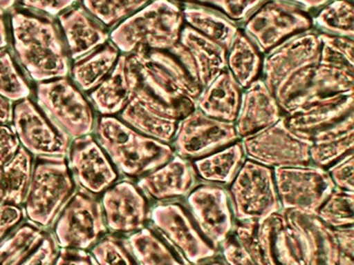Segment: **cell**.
I'll return each mask as SVG.
<instances>
[{
	"label": "cell",
	"instance_id": "obj_44",
	"mask_svg": "<svg viewBox=\"0 0 354 265\" xmlns=\"http://www.w3.org/2000/svg\"><path fill=\"white\" fill-rule=\"evenodd\" d=\"M208 3L221 8L230 19L241 21L248 18L264 0H187Z\"/></svg>",
	"mask_w": 354,
	"mask_h": 265
},
{
	"label": "cell",
	"instance_id": "obj_27",
	"mask_svg": "<svg viewBox=\"0 0 354 265\" xmlns=\"http://www.w3.org/2000/svg\"><path fill=\"white\" fill-rule=\"evenodd\" d=\"M310 142V164L326 170L353 151V114L331 128L315 135Z\"/></svg>",
	"mask_w": 354,
	"mask_h": 265
},
{
	"label": "cell",
	"instance_id": "obj_52",
	"mask_svg": "<svg viewBox=\"0 0 354 265\" xmlns=\"http://www.w3.org/2000/svg\"><path fill=\"white\" fill-rule=\"evenodd\" d=\"M76 0H24V6L50 14H59L71 6Z\"/></svg>",
	"mask_w": 354,
	"mask_h": 265
},
{
	"label": "cell",
	"instance_id": "obj_50",
	"mask_svg": "<svg viewBox=\"0 0 354 265\" xmlns=\"http://www.w3.org/2000/svg\"><path fill=\"white\" fill-rule=\"evenodd\" d=\"M19 147L20 142L13 126L0 124V167L15 155Z\"/></svg>",
	"mask_w": 354,
	"mask_h": 265
},
{
	"label": "cell",
	"instance_id": "obj_31",
	"mask_svg": "<svg viewBox=\"0 0 354 265\" xmlns=\"http://www.w3.org/2000/svg\"><path fill=\"white\" fill-rule=\"evenodd\" d=\"M241 143L235 142L211 155L196 159L194 165L196 176L208 184H231L244 159Z\"/></svg>",
	"mask_w": 354,
	"mask_h": 265
},
{
	"label": "cell",
	"instance_id": "obj_54",
	"mask_svg": "<svg viewBox=\"0 0 354 265\" xmlns=\"http://www.w3.org/2000/svg\"><path fill=\"white\" fill-rule=\"evenodd\" d=\"M292 1L296 2V4L301 8H316L325 6L333 0H292Z\"/></svg>",
	"mask_w": 354,
	"mask_h": 265
},
{
	"label": "cell",
	"instance_id": "obj_49",
	"mask_svg": "<svg viewBox=\"0 0 354 265\" xmlns=\"http://www.w3.org/2000/svg\"><path fill=\"white\" fill-rule=\"evenodd\" d=\"M221 248L227 265H257L234 236L225 240Z\"/></svg>",
	"mask_w": 354,
	"mask_h": 265
},
{
	"label": "cell",
	"instance_id": "obj_45",
	"mask_svg": "<svg viewBox=\"0 0 354 265\" xmlns=\"http://www.w3.org/2000/svg\"><path fill=\"white\" fill-rule=\"evenodd\" d=\"M353 151L342 157L337 163L327 168L326 171L335 188L343 190H354V159Z\"/></svg>",
	"mask_w": 354,
	"mask_h": 265
},
{
	"label": "cell",
	"instance_id": "obj_43",
	"mask_svg": "<svg viewBox=\"0 0 354 265\" xmlns=\"http://www.w3.org/2000/svg\"><path fill=\"white\" fill-rule=\"evenodd\" d=\"M30 89L24 80L7 51H0V97L8 101L28 99Z\"/></svg>",
	"mask_w": 354,
	"mask_h": 265
},
{
	"label": "cell",
	"instance_id": "obj_29",
	"mask_svg": "<svg viewBox=\"0 0 354 265\" xmlns=\"http://www.w3.org/2000/svg\"><path fill=\"white\" fill-rule=\"evenodd\" d=\"M34 159L24 147L0 167V204L22 206L32 180Z\"/></svg>",
	"mask_w": 354,
	"mask_h": 265
},
{
	"label": "cell",
	"instance_id": "obj_5",
	"mask_svg": "<svg viewBox=\"0 0 354 265\" xmlns=\"http://www.w3.org/2000/svg\"><path fill=\"white\" fill-rule=\"evenodd\" d=\"M77 190L67 157H39L22 208L28 222L48 231Z\"/></svg>",
	"mask_w": 354,
	"mask_h": 265
},
{
	"label": "cell",
	"instance_id": "obj_51",
	"mask_svg": "<svg viewBox=\"0 0 354 265\" xmlns=\"http://www.w3.org/2000/svg\"><path fill=\"white\" fill-rule=\"evenodd\" d=\"M55 265H93V262L88 251L61 248Z\"/></svg>",
	"mask_w": 354,
	"mask_h": 265
},
{
	"label": "cell",
	"instance_id": "obj_1",
	"mask_svg": "<svg viewBox=\"0 0 354 265\" xmlns=\"http://www.w3.org/2000/svg\"><path fill=\"white\" fill-rule=\"evenodd\" d=\"M132 97L159 114L180 120L196 108L202 88L185 48H138L127 56Z\"/></svg>",
	"mask_w": 354,
	"mask_h": 265
},
{
	"label": "cell",
	"instance_id": "obj_3",
	"mask_svg": "<svg viewBox=\"0 0 354 265\" xmlns=\"http://www.w3.org/2000/svg\"><path fill=\"white\" fill-rule=\"evenodd\" d=\"M12 25L16 51L32 79L43 82L67 76V55L53 23L16 12Z\"/></svg>",
	"mask_w": 354,
	"mask_h": 265
},
{
	"label": "cell",
	"instance_id": "obj_53",
	"mask_svg": "<svg viewBox=\"0 0 354 265\" xmlns=\"http://www.w3.org/2000/svg\"><path fill=\"white\" fill-rule=\"evenodd\" d=\"M13 119V109L8 99L0 97V124H9Z\"/></svg>",
	"mask_w": 354,
	"mask_h": 265
},
{
	"label": "cell",
	"instance_id": "obj_30",
	"mask_svg": "<svg viewBox=\"0 0 354 265\" xmlns=\"http://www.w3.org/2000/svg\"><path fill=\"white\" fill-rule=\"evenodd\" d=\"M59 20L73 59H80L103 45L109 39V35L95 25L82 8H75L62 14Z\"/></svg>",
	"mask_w": 354,
	"mask_h": 265
},
{
	"label": "cell",
	"instance_id": "obj_26",
	"mask_svg": "<svg viewBox=\"0 0 354 265\" xmlns=\"http://www.w3.org/2000/svg\"><path fill=\"white\" fill-rule=\"evenodd\" d=\"M240 88L229 70H225L203 89L196 99V109L210 117L235 122L241 103Z\"/></svg>",
	"mask_w": 354,
	"mask_h": 265
},
{
	"label": "cell",
	"instance_id": "obj_12",
	"mask_svg": "<svg viewBox=\"0 0 354 265\" xmlns=\"http://www.w3.org/2000/svg\"><path fill=\"white\" fill-rule=\"evenodd\" d=\"M155 229L178 251L185 265H201L217 255L179 203L165 202L149 210Z\"/></svg>",
	"mask_w": 354,
	"mask_h": 265
},
{
	"label": "cell",
	"instance_id": "obj_57",
	"mask_svg": "<svg viewBox=\"0 0 354 265\" xmlns=\"http://www.w3.org/2000/svg\"><path fill=\"white\" fill-rule=\"evenodd\" d=\"M207 265H225L223 263L219 262V261H213V262L208 263Z\"/></svg>",
	"mask_w": 354,
	"mask_h": 265
},
{
	"label": "cell",
	"instance_id": "obj_6",
	"mask_svg": "<svg viewBox=\"0 0 354 265\" xmlns=\"http://www.w3.org/2000/svg\"><path fill=\"white\" fill-rule=\"evenodd\" d=\"M233 236L257 265H304L297 236L283 209L259 221L240 222Z\"/></svg>",
	"mask_w": 354,
	"mask_h": 265
},
{
	"label": "cell",
	"instance_id": "obj_41",
	"mask_svg": "<svg viewBox=\"0 0 354 265\" xmlns=\"http://www.w3.org/2000/svg\"><path fill=\"white\" fill-rule=\"evenodd\" d=\"M86 10L107 26L138 12L150 0H82Z\"/></svg>",
	"mask_w": 354,
	"mask_h": 265
},
{
	"label": "cell",
	"instance_id": "obj_15",
	"mask_svg": "<svg viewBox=\"0 0 354 265\" xmlns=\"http://www.w3.org/2000/svg\"><path fill=\"white\" fill-rule=\"evenodd\" d=\"M38 99L47 116L71 138L88 136L94 130V114L90 104L66 79L40 83Z\"/></svg>",
	"mask_w": 354,
	"mask_h": 265
},
{
	"label": "cell",
	"instance_id": "obj_10",
	"mask_svg": "<svg viewBox=\"0 0 354 265\" xmlns=\"http://www.w3.org/2000/svg\"><path fill=\"white\" fill-rule=\"evenodd\" d=\"M310 143L294 132L283 116L272 126L242 138L241 145L248 159L275 169L310 165Z\"/></svg>",
	"mask_w": 354,
	"mask_h": 265
},
{
	"label": "cell",
	"instance_id": "obj_38",
	"mask_svg": "<svg viewBox=\"0 0 354 265\" xmlns=\"http://www.w3.org/2000/svg\"><path fill=\"white\" fill-rule=\"evenodd\" d=\"M322 33L353 39L354 10L350 0H333L313 19Z\"/></svg>",
	"mask_w": 354,
	"mask_h": 265
},
{
	"label": "cell",
	"instance_id": "obj_39",
	"mask_svg": "<svg viewBox=\"0 0 354 265\" xmlns=\"http://www.w3.org/2000/svg\"><path fill=\"white\" fill-rule=\"evenodd\" d=\"M353 192L335 188L321 205L316 215L333 229L353 227Z\"/></svg>",
	"mask_w": 354,
	"mask_h": 265
},
{
	"label": "cell",
	"instance_id": "obj_28",
	"mask_svg": "<svg viewBox=\"0 0 354 265\" xmlns=\"http://www.w3.org/2000/svg\"><path fill=\"white\" fill-rule=\"evenodd\" d=\"M131 72L127 56H121L109 76L91 95L96 109L104 116H113L122 112L132 97Z\"/></svg>",
	"mask_w": 354,
	"mask_h": 265
},
{
	"label": "cell",
	"instance_id": "obj_47",
	"mask_svg": "<svg viewBox=\"0 0 354 265\" xmlns=\"http://www.w3.org/2000/svg\"><path fill=\"white\" fill-rule=\"evenodd\" d=\"M337 239V265H354L353 227L333 229Z\"/></svg>",
	"mask_w": 354,
	"mask_h": 265
},
{
	"label": "cell",
	"instance_id": "obj_19",
	"mask_svg": "<svg viewBox=\"0 0 354 265\" xmlns=\"http://www.w3.org/2000/svg\"><path fill=\"white\" fill-rule=\"evenodd\" d=\"M67 157L70 173L80 190L98 196L119 178L106 153L91 135L76 138L70 144Z\"/></svg>",
	"mask_w": 354,
	"mask_h": 265
},
{
	"label": "cell",
	"instance_id": "obj_34",
	"mask_svg": "<svg viewBox=\"0 0 354 265\" xmlns=\"http://www.w3.org/2000/svg\"><path fill=\"white\" fill-rule=\"evenodd\" d=\"M124 240L138 265H185L150 228H142Z\"/></svg>",
	"mask_w": 354,
	"mask_h": 265
},
{
	"label": "cell",
	"instance_id": "obj_2",
	"mask_svg": "<svg viewBox=\"0 0 354 265\" xmlns=\"http://www.w3.org/2000/svg\"><path fill=\"white\" fill-rule=\"evenodd\" d=\"M97 137L118 172L128 177H140L175 155L171 145L140 134L113 116L99 118Z\"/></svg>",
	"mask_w": 354,
	"mask_h": 265
},
{
	"label": "cell",
	"instance_id": "obj_20",
	"mask_svg": "<svg viewBox=\"0 0 354 265\" xmlns=\"http://www.w3.org/2000/svg\"><path fill=\"white\" fill-rule=\"evenodd\" d=\"M100 201L107 229L111 233L130 235L146 227L149 219L146 196L130 180L113 184L103 193Z\"/></svg>",
	"mask_w": 354,
	"mask_h": 265
},
{
	"label": "cell",
	"instance_id": "obj_16",
	"mask_svg": "<svg viewBox=\"0 0 354 265\" xmlns=\"http://www.w3.org/2000/svg\"><path fill=\"white\" fill-rule=\"evenodd\" d=\"M14 130L20 146L32 155L67 157L70 136L30 99L20 101L13 110Z\"/></svg>",
	"mask_w": 354,
	"mask_h": 265
},
{
	"label": "cell",
	"instance_id": "obj_33",
	"mask_svg": "<svg viewBox=\"0 0 354 265\" xmlns=\"http://www.w3.org/2000/svg\"><path fill=\"white\" fill-rule=\"evenodd\" d=\"M262 66L260 50L245 32L238 30L227 50V68L241 88L257 80Z\"/></svg>",
	"mask_w": 354,
	"mask_h": 265
},
{
	"label": "cell",
	"instance_id": "obj_14",
	"mask_svg": "<svg viewBox=\"0 0 354 265\" xmlns=\"http://www.w3.org/2000/svg\"><path fill=\"white\" fill-rule=\"evenodd\" d=\"M238 139L234 122L210 117L196 108L178 121L173 148L179 157L198 159L237 142Z\"/></svg>",
	"mask_w": 354,
	"mask_h": 265
},
{
	"label": "cell",
	"instance_id": "obj_25",
	"mask_svg": "<svg viewBox=\"0 0 354 265\" xmlns=\"http://www.w3.org/2000/svg\"><path fill=\"white\" fill-rule=\"evenodd\" d=\"M179 43L189 56L202 90L227 70V50L189 26L182 28Z\"/></svg>",
	"mask_w": 354,
	"mask_h": 265
},
{
	"label": "cell",
	"instance_id": "obj_35",
	"mask_svg": "<svg viewBox=\"0 0 354 265\" xmlns=\"http://www.w3.org/2000/svg\"><path fill=\"white\" fill-rule=\"evenodd\" d=\"M182 14L187 26L225 50L229 49L237 35L238 28L234 23L207 8L187 6L182 10Z\"/></svg>",
	"mask_w": 354,
	"mask_h": 265
},
{
	"label": "cell",
	"instance_id": "obj_17",
	"mask_svg": "<svg viewBox=\"0 0 354 265\" xmlns=\"http://www.w3.org/2000/svg\"><path fill=\"white\" fill-rule=\"evenodd\" d=\"M319 33L294 35L269 52L263 62L265 84L273 95L300 72L313 68L320 59Z\"/></svg>",
	"mask_w": 354,
	"mask_h": 265
},
{
	"label": "cell",
	"instance_id": "obj_42",
	"mask_svg": "<svg viewBox=\"0 0 354 265\" xmlns=\"http://www.w3.org/2000/svg\"><path fill=\"white\" fill-rule=\"evenodd\" d=\"M93 265H138L125 240L115 234L103 236L90 251Z\"/></svg>",
	"mask_w": 354,
	"mask_h": 265
},
{
	"label": "cell",
	"instance_id": "obj_11",
	"mask_svg": "<svg viewBox=\"0 0 354 265\" xmlns=\"http://www.w3.org/2000/svg\"><path fill=\"white\" fill-rule=\"evenodd\" d=\"M313 26V19L301 6L288 0H270L248 19L245 32L261 52H270Z\"/></svg>",
	"mask_w": 354,
	"mask_h": 265
},
{
	"label": "cell",
	"instance_id": "obj_7",
	"mask_svg": "<svg viewBox=\"0 0 354 265\" xmlns=\"http://www.w3.org/2000/svg\"><path fill=\"white\" fill-rule=\"evenodd\" d=\"M227 193L239 223L259 221L281 210L272 168L250 159L243 161Z\"/></svg>",
	"mask_w": 354,
	"mask_h": 265
},
{
	"label": "cell",
	"instance_id": "obj_37",
	"mask_svg": "<svg viewBox=\"0 0 354 265\" xmlns=\"http://www.w3.org/2000/svg\"><path fill=\"white\" fill-rule=\"evenodd\" d=\"M119 50L113 45L105 46L90 57L84 58L73 68L74 80L84 90L98 86L113 70L119 59Z\"/></svg>",
	"mask_w": 354,
	"mask_h": 265
},
{
	"label": "cell",
	"instance_id": "obj_24",
	"mask_svg": "<svg viewBox=\"0 0 354 265\" xmlns=\"http://www.w3.org/2000/svg\"><path fill=\"white\" fill-rule=\"evenodd\" d=\"M274 95L263 80H254L242 93L235 128L239 138L256 134L283 117Z\"/></svg>",
	"mask_w": 354,
	"mask_h": 265
},
{
	"label": "cell",
	"instance_id": "obj_40",
	"mask_svg": "<svg viewBox=\"0 0 354 265\" xmlns=\"http://www.w3.org/2000/svg\"><path fill=\"white\" fill-rule=\"evenodd\" d=\"M320 59L319 63L354 72L353 39L319 33Z\"/></svg>",
	"mask_w": 354,
	"mask_h": 265
},
{
	"label": "cell",
	"instance_id": "obj_4",
	"mask_svg": "<svg viewBox=\"0 0 354 265\" xmlns=\"http://www.w3.org/2000/svg\"><path fill=\"white\" fill-rule=\"evenodd\" d=\"M183 23L182 8L173 0H152L122 22L111 41L124 53L138 48L169 50L179 43Z\"/></svg>",
	"mask_w": 354,
	"mask_h": 265
},
{
	"label": "cell",
	"instance_id": "obj_18",
	"mask_svg": "<svg viewBox=\"0 0 354 265\" xmlns=\"http://www.w3.org/2000/svg\"><path fill=\"white\" fill-rule=\"evenodd\" d=\"M186 201L196 227L207 242L218 250L233 235L235 227L229 193L219 184H201L194 186Z\"/></svg>",
	"mask_w": 354,
	"mask_h": 265
},
{
	"label": "cell",
	"instance_id": "obj_36",
	"mask_svg": "<svg viewBox=\"0 0 354 265\" xmlns=\"http://www.w3.org/2000/svg\"><path fill=\"white\" fill-rule=\"evenodd\" d=\"M48 231L22 222L0 240V265H19L44 239Z\"/></svg>",
	"mask_w": 354,
	"mask_h": 265
},
{
	"label": "cell",
	"instance_id": "obj_22",
	"mask_svg": "<svg viewBox=\"0 0 354 265\" xmlns=\"http://www.w3.org/2000/svg\"><path fill=\"white\" fill-rule=\"evenodd\" d=\"M196 171L189 159L176 155L167 163L140 176L138 188L142 194L157 201L187 196L196 181Z\"/></svg>",
	"mask_w": 354,
	"mask_h": 265
},
{
	"label": "cell",
	"instance_id": "obj_9",
	"mask_svg": "<svg viewBox=\"0 0 354 265\" xmlns=\"http://www.w3.org/2000/svg\"><path fill=\"white\" fill-rule=\"evenodd\" d=\"M354 72L318 63L290 80L277 95L283 116L339 93L353 91Z\"/></svg>",
	"mask_w": 354,
	"mask_h": 265
},
{
	"label": "cell",
	"instance_id": "obj_21",
	"mask_svg": "<svg viewBox=\"0 0 354 265\" xmlns=\"http://www.w3.org/2000/svg\"><path fill=\"white\" fill-rule=\"evenodd\" d=\"M285 211L297 236L304 265H337V239L333 228L316 215Z\"/></svg>",
	"mask_w": 354,
	"mask_h": 265
},
{
	"label": "cell",
	"instance_id": "obj_32",
	"mask_svg": "<svg viewBox=\"0 0 354 265\" xmlns=\"http://www.w3.org/2000/svg\"><path fill=\"white\" fill-rule=\"evenodd\" d=\"M121 120L140 134L167 144L173 141L179 121L159 114L134 97L122 110Z\"/></svg>",
	"mask_w": 354,
	"mask_h": 265
},
{
	"label": "cell",
	"instance_id": "obj_46",
	"mask_svg": "<svg viewBox=\"0 0 354 265\" xmlns=\"http://www.w3.org/2000/svg\"><path fill=\"white\" fill-rule=\"evenodd\" d=\"M59 246L51 232H48L38 248L26 257L19 265H55Z\"/></svg>",
	"mask_w": 354,
	"mask_h": 265
},
{
	"label": "cell",
	"instance_id": "obj_48",
	"mask_svg": "<svg viewBox=\"0 0 354 265\" xmlns=\"http://www.w3.org/2000/svg\"><path fill=\"white\" fill-rule=\"evenodd\" d=\"M24 215L22 206L13 204H0V240L5 238L14 228L24 222Z\"/></svg>",
	"mask_w": 354,
	"mask_h": 265
},
{
	"label": "cell",
	"instance_id": "obj_13",
	"mask_svg": "<svg viewBox=\"0 0 354 265\" xmlns=\"http://www.w3.org/2000/svg\"><path fill=\"white\" fill-rule=\"evenodd\" d=\"M273 174L283 210L317 215L335 190L326 170L316 166L275 168Z\"/></svg>",
	"mask_w": 354,
	"mask_h": 265
},
{
	"label": "cell",
	"instance_id": "obj_56",
	"mask_svg": "<svg viewBox=\"0 0 354 265\" xmlns=\"http://www.w3.org/2000/svg\"><path fill=\"white\" fill-rule=\"evenodd\" d=\"M16 0H0V10H7L14 6Z\"/></svg>",
	"mask_w": 354,
	"mask_h": 265
},
{
	"label": "cell",
	"instance_id": "obj_55",
	"mask_svg": "<svg viewBox=\"0 0 354 265\" xmlns=\"http://www.w3.org/2000/svg\"><path fill=\"white\" fill-rule=\"evenodd\" d=\"M8 45L7 29H6L5 21L0 17V50L3 49Z\"/></svg>",
	"mask_w": 354,
	"mask_h": 265
},
{
	"label": "cell",
	"instance_id": "obj_8",
	"mask_svg": "<svg viewBox=\"0 0 354 265\" xmlns=\"http://www.w3.org/2000/svg\"><path fill=\"white\" fill-rule=\"evenodd\" d=\"M55 236L59 248L90 251L106 235L100 199L77 188L55 222Z\"/></svg>",
	"mask_w": 354,
	"mask_h": 265
},
{
	"label": "cell",
	"instance_id": "obj_23",
	"mask_svg": "<svg viewBox=\"0 0 354 265\" xmlns=\"http://www.w3.org/2000/svg\"><path fill=\"white\" fill-rule=\"evenodd\" d=\"M353 109L354 91H349L325 97L285 118L294 132L310 141L315 135L353 114Z\"/></svg>",
	"mask_w": 354,
	"mask_h": 265
}]
</instances>
